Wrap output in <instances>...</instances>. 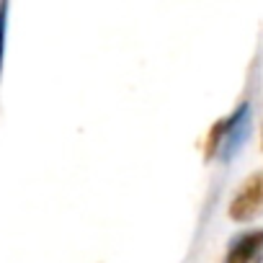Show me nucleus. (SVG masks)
<instances>
[{"mask_svg":"<svg viewBox=\"0 0 263 263\" xmlns=\"http://www.w3.org/2000/svg\"><path fill=\"white\" fill-rule=\"evenodd\" d=\"M250 135V103L240 101L237 108L230 116H222L214 121V126L209 129V135L204 140V158L206 160H224L230 163L245 145Z\"/></svg>","mask_w":263,"mask_h":263,"instance_id":"f257e3e1","label":"nucleus"},{"mask_svg":"<svg viewBox=\"0 0 263 263\" xmlns=\"http://www.w3.org/2000/svg\"><path fill=\"white\" fill-rule=\"evenodd\" d=\"M227 214L235 222H253L255 217L263 214V171L250 173L240 183V189L235 191L227 206Z\"/></svg>","mask_w":263,"mask_h":263,"instance_id":"f03ea898","label":"nucleus"},{"mask_svg":"<svg viewBox=\"0 0 263 263\" xmlns=\"http://www.w3.org/2000/svg\"><path fill=\"white\" fill-rule=\"evenodd\" d=\"M224 263H263V227L237 232L227 245Z\"/></svg>","mask_w":263,"mask_h":263,"instance_id":"7ed1b4c3","label":"nucleus"},{"mask_svg":"<svg viewBox=\"0 0 263 263\" xmlns=\"http://www.w3.org/2000/svg\"><path fill=\"white\" fill-rule=\"evenodd\" d=\"M6 13H8V6H0V67H3V39H6Z\"/></svg>","mask_w":263,"mask_h":263,"instance_id":"20e7f679","label":"nucleus"}]
</instances>
